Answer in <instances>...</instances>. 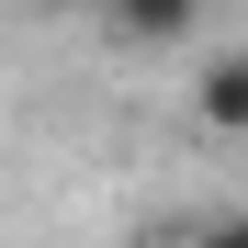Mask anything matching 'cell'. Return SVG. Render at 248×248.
<instances>
[{
	"label": "cell",
	"mask_w": 248,
	"mask_h": 248,
	"mask_svg": "<svg viewBox=\"0 0 248 248\" xmlns=\"http://www.w3.org/2000/svg\"><path fill=\"white\" fill-rule=\"evenodd\" d=\"M102 34L124 57H181L203 34V0H102Z\"/></svg>",
	"instance_id": "cell-1"
},
{
	"label": "cell",
	"mask_w": 248,
	"mask_h": 248,
	"mask_svg": "<svg viewBox=\"0 0 248 248\" xmlns=\"http://www.w3.org/2000/svg\"><path fill=\"white\" fill-rule=\"evenodd\" d=\"M192 113H203V136H248V46L203 57V79H192Z\"/></svg>",
	"instance_id": "cell-2"
},
{
	"label": "cell",
	"mask_w": 248,
	"mask_h": 248,
	"mask_svg": "<svg viewBox=\"0 0 248 248\" xmlns=\"http://www.w3.org/2000/svg\"><path fill=\"white\" fill-rule=\"evenodd\" d=\"M192 248H248V215H203V226H192Z\"/></svg>",
	"instance_id": "cell-3"
},
{
	"label": "cell",
	"mask_w": 248,
	"mask_h": 248,
	"mask_svg": "<svg viewBox=\"0 0 248 248\" xmlns=\"http://www.w3.org/2000/svg\"><path fill=\"white\" fill-rule=\"evenodd\" d=\"M23 12H79V0H23Z\"/></svg>",
	"instance_id": "cell-4"
},
{
	"label": "cell",
	"mask_w": 248,
	"mask_h": 248,
	"mask_svg": "<svg viewBox=\"0 0 248 248\" xmlns=\"http://www.w3.org/2000/svg\"><path fill=\"white\" fill-rule=\"evenodd\" d=\"M237 12H248V0H237Z\"/></svg>",
	"instance_id": "cell-5"
}]
</instances>
